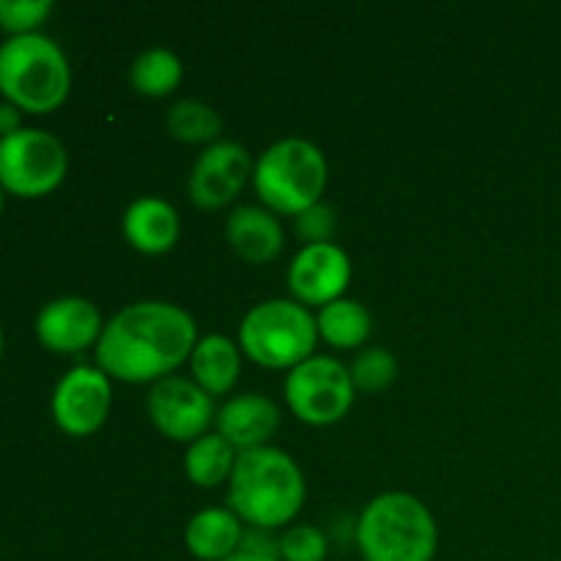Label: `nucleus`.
Returning <instances> with one entry per match:
<instances>
[{
    "label": "nucleus",
    "mask_w": 561,
    "mask_h": 561,
    "mask_svg": "<svg viewBox=\"0 0 561 561\" xmlns=\"http://www.w3.org/2000/svg\"><path fill=\"white\" fill-rule=\"evenodd\" d=\"M197 321L173 301H135L115 312L96 343V367L121 383H159L190 362Z\"/></svg>",
    "instance_id": "obj_1"
},
{
    "label": "nucleus",
    "mask_w": 561,
    "mask_h": 561,
    "mask_svg": "<svg viewBox=\"0 0 561 561\" xmlns=\"http://www.w3.org/2000/svg\"><path fill=\"white\" fill-rule=\"evenodd\" d=\"M305 502V471L285 449L261 447L239 455L225 507L233 510L247 529L277 531L290 526Z\"/></svg>",
    "instance_id": "obj_2"
},
{
    "label": "nucleus",
    "mask_w": 561,
    "mask_h": 561,
    "mask_svg": "<svg viewBox=\"0 0 561 561\" xmlns=\"http://www.w3.org/2000/svg\"><path fill=\"white\" fill-rule=\"evenodd\" d=\"M354 540L365 561H433L438 526L422 499L389 491L365 504L356 518Z\"/></svg>",
    "instance_id": "obj_3"
},
{
    "label": "nucleus",
    "mask_w": 561,
    "mask_h": 561,
    "mask_svg": "<svg viewBox=\"0 0 561 561\" xmlns=\"http://www.w3.org/2000/svg\"><path fill=\"white\" fill-rule=\"evenodd\" d=\"M329 184L327 153L305 137L272 142L252 170V190L263 208L277 217H299L323 201Z\"/></svg>",
    "instance_id": "obj_4"
},
{
    "label": "nucleus",
    "mask_w": 561,
    "mask_h": 561,
    "mask_svg": "<svg viewBox=\"0 0 561 561\" xmlns=\"http://www.w3.org/2000/svg\"><path fill=\"white\" fill-rule=\"evenodd\" d=\"M71 66L44 33L11 36L0 44V93L25 113L44 115L69 99Z\"/></svg>",
    "instance_id": "obj_5"
},
{
    "label": "nucleus",
    "mask_w": 561,
    "mask_h": 561,
    "mask_svg": "<svg viewBox=\"0 0 561 561\" xmlns=\"http://www.w3.org/2000/svg\"><path fill=\"white\" fill-rule=\"evenodd\" d=\"M316 316L294 299H266L239 323V348L266 370H294L316 356Z\"/></svg>",
    "instance_id": "obj_6"
},
{
    "label": "nucleus",
    "mask_w": 561,
    "mask_h": 561,
    "mask_svg": "<svg viewBox=\"0 0 561 561\" xmlns=\"http://www.w3.org/2000/svg\"><path fill=\"white\" fill-rule=\"evenodd\" d=\"M285 405L310 427L337 425L356 403L348 367L334 356L316 354L285 376Z\"/></svg>",
    "instance_id": "obj_7"
},
{
    "label": "nucleus",
    "mask_w": 561,
    "mask_h": 561,
    "mask_svg": "<svg viewBox=\"0 0 561 561\" xmlns=\"http://www.w3.org/2000/svg\"><path fill=\"white\" fill-rule=\"evenodd\" d=\"M69 170L64 142L44 129L0 137V186L16 197H44L58 190Z\"/></svg>",
    "instance_id": "obj_8"
},
{
    "label": "nucleus",
    "mask_w": 561,
    "mask_h": 561,
    "mask_svg": "<svg viewBox=\"0 0 561 561\" xmlns=\"http://www.w3.org/2000/svg\"><path fill=\"white\" fill-rule=\"evenodd\" d=\"M146 411L151 425L162 433L168 442L186 444L211 433L208 427L217 420V405L211 394L203 392L192 378L170 376L153 383L148 392Z\"/></svg>",
    "instance_id": "obj_9"
},
{
    "label": "nucleus",
    "mask_w": 561,
    "mask_h": 561,
    "mask_svg": "<svg viewBox=\"0 0 561 561\" xmlns=\"http://www.w3.org/2000/svg\"><path fill=\"white\" fill-rule=\"evenodd\" d=\"M250 151L236 140H217L214 146L203 148L201 157L195 159L186 181V195L201 211H219L228 208L247 181H252Z\"/></svg>",
    "instance_id": "obj_10"
},
{
    "label": "nucleus",
    "mask_w": 561,
    "mask_h": 561,
    "mask_svg": "<svg viewBox=\"0 0 561 561\" xmlns=\"http://www.w3.org/2000/svg\"><path fill=\"white\" fill-rule=\"evenodd\" d=\"M113 405V383L96 365H77L53 392V420L66 436L85 438L102 431Z\"/></svg>",
    "instance_id": "obj_11"
},
{
    "label": "nucleus",
    "mask_w": 561,
    "mask_h": 561,
    "mask_svg": "<svg viewBox=\"0 0 561 561\" xmlns=\"http://www.w3.org/2000/svg\"><path fill=\"white\" fill-rule=\"evenodd\" d=\"M354 266L340 244H305L288 266V288L294 301L310 307H327L343 299L348 290Z\"/></svg>",
    "instance_id": "obj_12"
},
{
    "label": "nucleus",
    "mask_w": 561,
    "mask_h": 561,
    "mask_svg": "<svg viewBox=\"0 0 561 561\" xmlns=\"http://www.w3.org/2000/svg\"><path fill=\"white\" fill-rule=\"evenodd\" d=\"M104 332L102 312L82 296H60L47 301L36 316V337L53 354H80L96 348Z\"/></svg>",
    "instance_id": "obj_13"
},
{
    "label": "nucleus",
    "mask_w": 561,
    "mask_h": 561,
    "mask_svg": "<svg viewBox=\"0 0 561 561\" xmlns=\"http://www.w3.org/2000/svg\"><path fill=\"white\" fill-rule=\"evenodd\" d=\"M217 433L236 447V453L268 447L279 427V409L272 398L257 392L233 394L217 409Z\"/></svg>",
    "instance_id": "obj_14"
},
{
    "label": "nucleus",
    "mask_w": 561,
    "mask_h": 561,
    "mask_svg": "<svg viewBox=\"0 0 561 561\" xmlns=\"http://www.w3.org/2000/svg\"><path fill=\"white\" fill-rule=\"evenodd\" d=\"M126 244L140 255H168L181 239V217L164 197H137L121 219Z\"/></svg>",
    "instance_id": "obj_15"
},
{
    "label": "nucleus",
    "mask_w": 561,
    "mask_h": 561,
    "mask_svg": "<svg viewBox=\"0 0 561 561\" xmlns=\"http://www.w3.org/2000/svg\"><path fill=\"white\" fill-rule=\"evenodd\" d=\"M230 250L252 266H266L283 255L285 230L277 214L263 206H239L225 222Z\"/></svg>",
    "instance_id": "obj_16"
},
{
    "label": "nucleus",
    "mask_w": 561,
    "mask_h": 561,
    "mask_svg": "<svg viewBox=\"0 0 561 561\" xmlns=\"http://www.w3.org/2000/svg\"><path fill=\"white\" fill-rule=\"evenodd\" d=\"M241 348L225 334H206L197 340L195 351L190 356L192 381L211 394L214 400L225 398L236 389L241 378Z\"/></svg>",
    "instance_id": "obj_17"
},
{
    "label": "nucleus",
    "mask_w": 561,
    "mask_h": 561,
    "mask_svg": "<svg viewBox=\"0 0 561 561\" xmlns=\"http://www.w3.org/2000/svg\"><path fill=\"white\" fill-rule=\"evenodd\" d=\"M244 540V524L228 507H208L192 515L184 529V546L197 561H222L233 557Z\"/></svg>",
    "instance_id": "obj_18"
},
{
    "label": "nucleus",
    "mask_w": 561,
    "mask_h": 561,
    "mask_svg": "<svg viewBox=\"0 0 561 561\" xmlns=\"http://www.w3.org/2000/svg\"><path fill=\"white\" fill-rule=\"evenodd\" d=\"M316 327L318 340H323L329 348L362 351L370 340L373 318L362 301L343 296L316 312Z\"/></svg>",
    "instance_id": "obj_19"
},
{
    "label": "nucleus",
    "mask_w": 561,
    "mask_h": 561,
    "mask_svg": "<svg viewBox=\"0 0 561 561\" xmlns=\"http://www.w3.org/2000/svg\"><path fill=\"white\" fill-rule=\"evenodd\" d=\"M239 453L230 442H225L217 431L206 433L203 438L192 442L184 453V474L186 480L203 491H214L219 485H228L233 477Z\"/></svg>",
    "instance_id": "obj_20"
},
{
    "label": "nucleus",
    "mask_w": 561,
    "mask_h": 561,
    "mask_svg": "<svg viewBox=\"0 0 561 561\" xmlns=\"http://www.w3.org/2000/svg\"><path fill=\"white\" fill-rule=\"evenodd\" d=\"M184 80V64L168 47H151L135 58L129 69V82L140 96L164 99Z\"/></svg>",
    "instance_id": "obj_21"
},
{
    "label": "nucleus",
    "mask_w": 561,
    "mask_h": 561,
    "mask_svg": "<svg viewBox=\"0 0 561 561\" xmlns=\"http://www.w3.org/2000/svg\"><path fill=\"white\" fill-rule=\"evenodd\" d=\"M168 131L186 146H214L222 135V115L206 102L197 99H181L168 113Z\"/></svg>",
    "instance_id": "obj_22"
},
{
    "label": "nucleus",
    "mask_w": 561,
    "mask_h": 561,
    "mask_svg": "<svg viewBox=\"0 0 561 561\" xmlns=\"http://www.w3.org/2000/svg\"><path fill=\"white\" fill-rule=\"evenodd\" d=\"M356 392L381 394L398 381L400 365L387 348H362L348 367Z\"/></svg>",
    "instance_id": "obj_23"
},
{
    "label": "nucleus",
    "mask_w": 561,
    "mask_h": 561,
    "mask_svg": "<svg viewBox=\"0 0 561 561\" xmlns=\"http://www.w3.org/2000/svg\"><path fill=\"white\" fill-rule=\"evenodd\" d=\"M329 537L312 524H294L279 537V559L283 561H327Z\"/></svg>",
    "instance_id": "obj_24"
},
{
    "label": "nucleus",
    "mask_w": 561,
    "mask_h": 561,
    "mask_svg": "<svg viewBox=\"0 0 561 561\" xmlns=\"http://www.w3.org/2000/svg\"><path fill=\"white\" fill-rule=\"evenodd\" d=\"M49 14H53L49 0H0V27L11 36L38 33Z\"/></svg>",
    "instance_id": "obj_25"
},
{
    "label": "nucleus",
    "mask_w": 561,
    "mask_h": 561,
    "mask_svg": "<svg viewBox=\"0 0 561 561\" xmlns=\"http://www.w3.org/2000/svg\"><path fill=\"white\" fill-rule=\"evenodd\" d=\"M294 230L301 239V247L329 244V241H334V233H337V214H334L332 206L321 201L294 219Z\"/></svg>",
    "instance_id": "obj_26"
},
{
    "label": "nucleus",
    "mask_w": 561,
    "mask_h": 561,
    "mask_svg": "<svg viewBox=\"0 0 561 561\" xmlns=\"http://www.w3.org/2000/svg\"><path fill=\"white\" fill-rule=\"evenodd\" d=\"M22 129V110L11 102L0 104V137H9Z\"/></svg>",
    "instance_id": "obj_27"
},
{
    "label": "nucleus",
    "mask_w": 561,
    "mask_h": 561,
    "mask_svg": "<svg viewBox=\"0 0 561 561\" xmlns=\"http://www.w3.org/2000/svg\"><path fill=\"white\" fill-rule=\"evenodd\" d=\"M222 561H279V559L277 557H263V553H252V551H244V548H239L233 557H228Z\"/></svg>",
    "instance_id": "obj_28"
},
{
    "label": "nucleus",
    "mask_w": 561,
    "mask_h": 561,
    "mask_svg": "<svg viewBox=\"0 0 561 561\" xmlns=\"http://www.w3.org/2000/svg\"><path fill=\"white\" fill-rule=\"evenodd\" d=\"M3 343H5V340H3V329H0V356H3Z\"/></svg>",
    "instance_id": "obj_29"
},
{
    "label": "nucleus",
    "mask_w": 561,
    "mask_h": 561,
    "mask_svg": "<svg viewBox=\"0 0 561 561\" xmlns=\"http://www.w3.org/2000/svg\"><path fill=\"white\" fill-rule=\"evenodd\" d=\"M3 192L5 190H3V186H0V211H3Z\"/></svg>",
    "instance_id": "obj_30"
}]
</instances>
